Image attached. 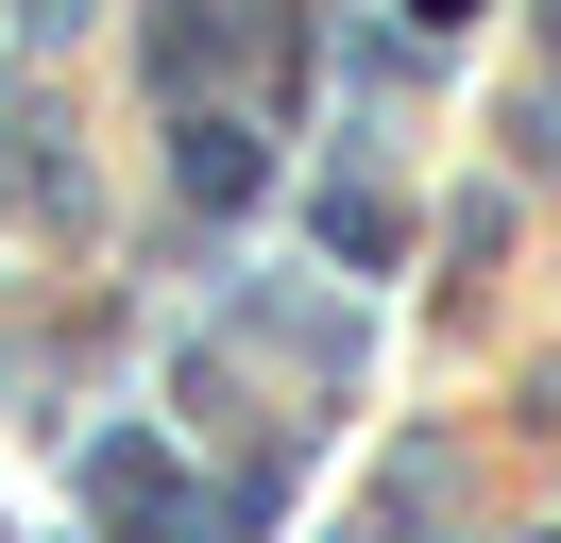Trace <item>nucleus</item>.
<instances>
[{
	"mask_svg": "<svg viewBox=\"0 0 561 543\" xmlns=\"http://www.w3.org/2000/svg\"><path fill=\"white\" fill-rule=\"evenodd\" d=\"M171 170H187V204H255V136H239V119H187Z\"/></svg>",
	"mask_w": 561,
	"mask_h": 543,
	"instance_id": "obj_2",
	"label": "nucleus"
},
{
	"mask_svg": "<svg viewBox=\"0 0 561 543\" xmlns=\"http://www.w3.org/2000/svg\"><path fill=\"white\" fill-rule=\"evenodd\" d=\"M85 509H103V527H137V543H205V527L171 509V459H153L137 425H119V441H85Z\"/></svg>",
	"mask_w": 561,
	"mask_h": 543,
	"instance_id": "obj_1",
	"label": "nucleus"
},
{
	"mask_svg": "<svg viewBox=\"0 0 561 543\" xmlns=\"http://www.w3.org/2000/svg\"><path fill=\"white\" fill-rule=\"evenodd\" d=\"M323 255H391V204L375 187H323Z\"/></svg>",
	"mask_w": 561,
	"mask_h": 543,
	"instance_id": "obj_3",
	"label": "nucleus"
}]
</instances>
